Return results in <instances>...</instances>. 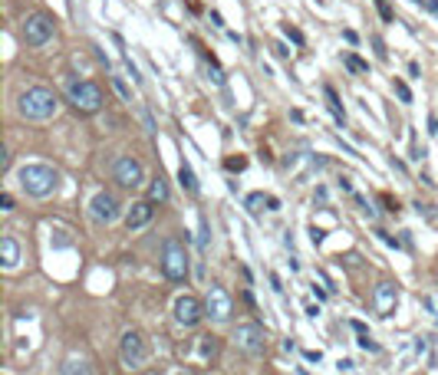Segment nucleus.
Here are the masks:
<instances>
[{"instance_id":"f257e3e1","label":"nucleus","mask_w":438,"mask_h":375,"mask_svg":"<svg viewBox=\"0 0 438 375\" xmlns=\"http://www.w3.org/2000/svg\"><path fill=\"white\" fill-rule=\"evenodd\" d=\"M56 109H60V99H56V93L46 89V86H30V89L20 93V99H17V112L24 115V119H30V122L53 119Z\"/></svg>"},{"instance_id":"f03ea898","label":"nucleus","mask_w":438,"mask_h":375,"mask_svg":"<svg viewBox=\"0 0 438 375\" xmlns=\"http://www.w3.org/2000/svg\"><path fill=\"white\" fill-rule=\"evenodd\" d=\"M60 185V175L50 168V165H26L20 168V188H24L30 197H50Z\"/></svg>"},{"instance_id":"7ed1b4c3","label":"nucleus","mask_w":438,"mask_h":375,"mask_svg":"<svg viewBox=\"0 0 438 375\" xmlns=\"http://www.w3.org/2000/svg\"><path fill=\"white\" fill-rule=\"evenodd\" d=\"M162 273L172 283L188 280V254H185V244H181L178 237H165V244H162Z\"/></svg>"},{"instance_id":"20e7f679","label":"nucleus","mask_w":438,"mask_h":375,"mask_svg":"<svg viewBox=\"0 0 438 375\" xmlns=\"http://www.w3.org/2000/svg\"><path fill=\"white\" fill-rule=\"evenodd\" d=\"M66 96H69V106H73L76 112H83V115H93V112H99V109H103V103H106L103 89H99L96 83H86V79H83V83H73V86H69Z\"/></svg>"},{"instance_id":"39448f33","label":"nucleus","mask_w":438,"mask_h":375,"mask_svg":"<svg viewBox=\"0 0 438 375\" xmlns=\"http://www.w3.org/2000/svg\"><path fill=\"white\" fill-rule=\"evenodd\" d=\"M119 356H122V362H126L129 369H142L146 366V359H148L146 336L136 333V329H129V333L122 336V342H119Z\"/></svg>"},{"instance_id":"423d86ee","label":"nucleus","mask_w":438,"mask_h":375,"mask_svg":"<svg viewBox=\"0 0 438 375\" xmlns=\"http://www.w3.org/2000/svg\"><path fill=\"white\" fill-rule=\"evenodd\" d=\"M234 342H238V349H244L248 356H260L267 346V333L260 323H241L234 329Z\"/></svg>"},{"instance_id":"0eeeda50","label":"nucleus","mask_w":438,"mask_h":375,"mask_svg":"<svg viewBox=\"0 0 438 375\" xmlns=\"http://www.w3.org/2000/svg\"><path fill=\"white\" fill-rule=\"evenodd\" d=\"M112 181L122 188H138L142 181H146V168H142V162L138 158H132V155H122L119 162L112 165Z\"/></svg>"},{"instance_id":"6e6552de","label":"nucleus","mask_w":438,"mask_h":375,"mask_svg":"<svg viewBox=\"0 0 438 375\" xmlns=\"http://www.w3.org/2000/svg\"><path fill=\"white\" fill-rule=\"evenodd\" d=\"M53 36V17L50 14H30L24 20V40L26 46H44Z\"/></svg>"},{"instance_id":"1a4fd4ad","label":"nucleus","mask_w":438,"mask_h":375,"mask_svg":"<svg viewBox=\"0 0 438 375\" xmlns=\"http://www.w3.org/2000/svg\"><path fill=\"white\" fill-rule=\"evenodd\" d=\"M231 297H228V290L224 287H218V283H211L208 287V297H205V313L215 319V323H228L231 319Z\"/></svg>"},{"instance_id":"9d476101","label":"nucleus","mask_w":438,"mask_h":375,"mask_svg":"<svg viewBox=\"0 0 438 375\" xmlns=\"http://www.w3.org/2000/svg\"><path fill=\"white\" fill-rule=\"evenodd\" d=\"M205 303L198 297H191V293H185V297L175 299V319H178L181 326H198L201 319H205Z\"/></svg>"},{"instance_id":"9b49d317","label":"nucleus","mask_w":438,"mask_h":375,"mask_svg":"<svg viewBox=\"0 0 438 375\" xmlns=\"http://www.w3.org/2000/svg\"><path fill=\"white\" fill-rule=\"evenodd\" d=\"M89 211H93V217L99 224H112L119 217V201H116V195H109V191H99V195L89 201Z\"/></svg>"},{"instance_id":"f8f14e48","label":"nucleus","mask_w":438,"mask_h":375,"mask_svg":"<svg viewBox=\"0 0 438 375\" xmlns=\"http://www.w3.org/2000/svg\"><path fill=\"white\" fill-rule=\"evenodd\" d=\"M395 299H399V290H395V283L382 280L376 283V290H372V309H376L379 316H389L395 309Z\"/></svg>"},{"instance_id":"ddd939ff","label":"nucleus","mask_w":438,"mask_h":375,"mask_svg":"<svg viewBox=\"0 0 438 375\" xmlns=\"http://www.w3.org/2000/svg\"><path fill=\"white\" fill-rule=\"evenodd\" d=\"M155 201H136V205L126 211V227L136 230V227H146L148 221H152V214H155Z\"/></svg>"},{"instance_id":"4468645a","label":"nucleus","mask_w":438,"mask_h":375,"mask_svg":"<svg viewBox=\"0 0 438 375\" xmlns=\"http://www.w3.org/2000/svg\"><path fill=\"white\" fill-rule=\"evenodd\" d=\"M60 375H96V372H93V366H89V359L73 356V359H66V362L60 366Z\"/></svg>"},{"instance_id":"2eb2a0df","label":"nucleus","mask_w":438,"mask_h":375,"mask_svg":"<svg viewBox=\"0 0 438 375\" xmlns=\"http://www.w3.org/2000/svg\"><path fill=\"white\" fill-rule=\"evenodd\" d=\"M0 254H4V267H7V270H14V267L20 264V247H17V240L14 237L0 240Z\"/></svg>"},{"instance_id":"dca6fc26","label":"nucleus","mask_w":438,"mask_h":375,"mask_svg":"<svg viewBox=\"0 0 438 375\" xmlns=\"http://www.w3.org/2000/svg\"><path fill=\"white\" fill-rule=\"evenodd\" d=\"M148 201H158V205H162V201H168V185L162 181V175L148 185Z\"/></svg>"},{"instance_id":"f3484780","label":"nucleus","mask_w":438,"mask_h":375,"mask_svg":"<svg viewBox=\"0 0 438 375\" xmlns=\"http://www.w3.org/2000/svg\"><path fill=\"white\" fill-rule=\"evenodd\" d=\"M178 178H181V185H185L191 195H195V191H198V181H195V171H191L188 165H181V168H178Z\"/></svg>"},{"instance_id":"a211bd4d","label":"nucleus","mask_w":438,"mask_h":375,"mask_svg":"<svg viewBox=\"0 0 438 375\" xmlns=\"http://www.w3.org/2000/svg\"><path fill=\"white\" fill-rule=\"evenodd\" d=\"M327 99H330V109H333V115H336V122L343 125L346 122V115H343V109H340V99H336V93H333V86H327Z\"/></svg>"},{"instance_id":"6ab92c4d","label":"nucleus","mask_w":438,"mask_h":375,"mask_svg":"<svg viewBox=\"0 0 438 375\" xmlns=\"http://www.w3.org/2000/svg\"><path fill=\"white\" fill-rule=\"evenodd\" d=\"M260 207H264V195L258 191V195H250V197H248V211H250V214H260Z\"/></svg>"},{"instance_id":"aec40b11","label":"nucleus","mask_w":438,"mask_h":375,"mask_svg":"<svg viewBox=\"0 0 438 375\" xmlns=\"http://www.w3.org/2000/svg\"><path fill=\"white\" fill-rule=\"evenodd\" d=\"M346 66H350L352 73H366V69H370V66H366V63L360 60V56H352V53H350V56H346Z\"/></svg>"},{"instance_id":"412c9836","label":"nucleus","mask_w":438,"mask_h":375,"mask_svg":"<svg viewBox=\"0 0 438 375\" xmlns=\"http://www.w3.org/2000/svg\"><path fill=\"white\" fill-rule=\"evenodd\" d=\"M112 83H116V89H119L122 99H132V93H129V86H126V79H122V76H112Z\"/></svg>"},{"instance_id":"4be33fe9","label":"nucleus","mask_w":438,"mask_h":375,"mask_svg":"<svg viewBox=\"0 0 438 375\" xmlns=\"http://www.w3.org/2000/svg\"><path fill=\"white\" fill-rule=\"evenodd\" d=\"M395 93H399V99H402V103H412V93H409V86L399 83V79H395Z\"/></svg>"},{"instance_id":"5701e85b","label":"nucleus","mask_w":438,"mask_h":375,"mask_svg":"<svg viewBox=\"0 0 438 375\" xmlns=\"http://www.w3.org/2000/svg\"><path fill=\"white\" fill-rule=\"evenodd\" d=\"M379 14H382V20H392V7H389V0H376Z\"/></svg>"},{"instance_id":"b1692460","label":"nucleus","mask_w":438,"mask_h":375,"mask_svg":"<svg viewBox=\"0 0 438 375\" xmlns=\"http://www.w3.org/2000/svg\"><path fill=\"white\" fill-rule=\"evenodd\" d=\"M284 34H287V36H290V40H293V43H303V34H300V30H293V26H290V24H287V26H284Z\"/></svg>"},{"instance_id":"393cba45","label":"nucleus","mask_w":438,"mask_h":375,"mask_svg":"<svg viewBox=\"0 0 438 375\" xmlns=\"http://www.w3.org/2000/svg\"><path fill=\"white\" fill-rule=\"evenodd\" d=\"M228 168H231V171H241L244 168V158H228Z\"/></svg>"},{"instance_id":"a878e982","label":"nucleus","mask_w":438,"mask_h":375,"mask_svg":"<svg viewBox=\"0 0 438 375\" xmlns=\"http://www.w3.org/2000/svg\"><path fill=\"white\" fill-rule=\"evenodd\" d=\"M0 207H4V211H14V197L4 195V197H0Z\"/></svg>"},{"instance_id":"bb28decb","label":"nucleus","mask_w":438,"mask_h":375,"mask_svg":"<svg viewBox=\"0 0 438 375\" xmlns=\"http://www.w3.org/2000/svg\"><path fill=\"white\" fill-rule=\"evenodd\" d=\"M178 375H195V372H178Z\"/></svg>"}]
</instances>
